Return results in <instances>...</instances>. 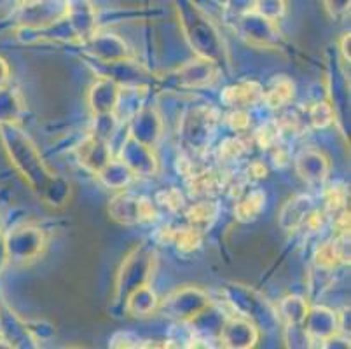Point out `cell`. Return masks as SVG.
I'll return each instance as SVG.
<instances>
[{"instance_id":"277c9868","label":"cell","mask_w":351,"mask_h":349,"mask_svg":"<svg viewBox=\"0 0 351 349\" xmlns=\"http://www.w3.org/2000/svg\"><path fill=\"white\" fill-rule=\"evenodd\" d=\"M108 213L114 220L126 226L142 222H152L158 217L154 204L149 197L133 196L130 192H123L119 196L114 197L108 204Z\"/></svg>"},{"instance_id":"44dd1931","label":"cell","mask_w":351,"mask_h":349,"mask_svg":"<svg viewBox=\"0 0 351 349\" xmlns=\"http://www.w3.org/2000/svg\"><path fill=\"white\" fill-rule=\"evenodd\" d=\"M159 203L168 206L170 210H178L182 206V194L175 189H170V191H165L159 194Z\"/></svg>"},{"instance_id":"2e32d148","label":"cell","mask_w":351,"mask_h":349,"mask_svg":"<svg viewBox=\"0 0 351 349\" xmlns=\"http://www.w3.org/2000/svg\"><path fill=\"white\" fill-rule=\"evenodd\" d=\"M282 313L287 322H289V325H301L302 322H306V316H308V306H306L301 297H289L282 302Z\"/></svg>"},{"instance_id":"4fadbf2b","label":"cell","mask_w":351,"mask_h":349,"mask_svg":"<svg viewBox=\"0 0 351 349\" xmlns=\"http://www.w3.org/2000/svg\"><path fill=\"white\" fill-rule=\"evenodd\" d=\"M293 98V82L290 79H287L285 75L276 77L273 81V84L269 86L267 91H264L263 100H266V104L273 108L285 107L290 100Z\"/></svg>"},{"instance_id":"30bf717a","label":"cell","mask_w":351,"mask_h":349,"mask_svg":"<svg viewBox=\"0 0 351 349\" xmlns=\"http://www.w3.org/2000/svg\"><path fill=\"white\" fill-rule=\"evenodd\" d=\"M298 171L306 182H324L328 173L327 159L320 152H304L298 159Z\"/></svg>"},{"instance_id":"9a60e30c","label":"cell","mask_w":351,"mask_h":349,"mask_svg":"<svg viewBox=\"0 0 351 349\" xmlns=\"http://www.w3.org/2000/svg\"><path fill=\"white\" fill-rule=\"evenodd\" d=\"M217 217V204L213 201H199L187 210V220L191 226L201 230Z\"/></svg>"},{"instance_id":"8992f818","label":"cell","mask_w":351,"mask_h":349,"mask_svg":"<svg viewBox=\"0 0 351 349\" xmlns=\"http://www.w3.org/2000/svg\"><path fill=\"white\" fill-rule=\"evenodd\" d=\"M79 161L91 171L100 173L110 161V150H108L105 140L97 134L84 140L82 145L79 147Z\"/></svg>"},{"instance_id":"d6986e66","label":"cell","mask_w":351,"mask_h":349,"mask_svg":"<svg viewBox=\"0 0 351 349\" xmlns=\"http://www.w3.org/2000/svg\"><path fill=\"white\" fill-rule=\"evenodd\" d=\"M278 136H280L278 123L266 124V126L261 128V130L257 131V134H255V139H257L258 145L263 147V149H271V147H274V143H276Z\"/></svg>"},{"instance_id":"5bb4252c","label":"cell","mask_w":351,"mask_h":349,"mask_svg":"<svg viewBox=\"0 0 351 349\" xmlns=\"http://www.w3.org/2000/svg\"><path fill=\"white\" fill-rule=\"evenodd\" d=\"M156 306H158V300H156L154 293L151 292L149 285L135 290L126 299V309L133 313V316H147L149 313L154 311Z\"/></svg>"},{"instance_id":"7a4b0ae2","label":"cell","mask_w":351,"mask_h":349,"mask_svg":"<svg viewBox=\"0 0 351 349\" xmlns=\"http://www.w3.org/2000/svg\"><path fill=\"white\" fill-rule=\"evenodd\" d=\"M178 2V16L180 23L186 32L187 40L191 46L199 53L208 62L217 63L220 53H224V44L220 43L219 32L215 30L206 14L193 4L191 0H177Z\"/></svg>"},{"instance_id":"52a82bcc","label":"cell","mask_w":351,"mask_h":349,"mask_svg":"<svg viewBox=\"0 0 351 349\" xmlns=\"http://www.w3.org/2000/svg\"><path fill=\"white\" fill-rule=\"evenodd\" d=\"M263 96L264 89L261 88V84H257V82H241V84L226 88L222 96H220V100L224 101L228 107L243 108L258 104L263 100Z\"/></svg>"},{"instance_id":"9c48e42d","label":"cell","mask_w":351,"mask_h":349,"mask_svg":"<svg viewBox=\"0 0 351 349\" xmlns=\"http://www.w3.org/2000/svg\"><path fill=\"white\" fill-rule=\"evenodd\" d=\"M91 107L98 115H107L119 101V88L112 81H100L91 91Z\"/></svg>"},{"instance_id":"ffe728a7","label":"cell","mask_w":351,"mask_h":349,"mask_svg":"<svg viewBox=\"0 0 351 349\" xmlns=\"http://www.w3.org/2000/svg\"><path fill=\"white\" fill-rule=\"evenodd\" d=\"M245 147L239 140H228L224 142V145L220 147V158L224 161H232V159H238L241 154H243Z\"/></svg>"},{"instance_id":"5b68a950","label":"cell","mask_w":351,"mask_h":349,"mask_svg":"<svg viewBox=\"0 0 351 349\" xmlns=\"http://www.w3.org/2000/svg\"><path fill=\"white\" fill-rule=\"evenodd\" d=\"M257 337V328L250 320L231 318L220 328V342L228 348H252Z\"/></svg>"},{"instance_id":"ba28073f","label":"cell","mask_w":351,"mask_h":349,"mask_svg":"<svg viewBox=\"0 0 351 349\" xmlns=\"http://www.w3.org/2000/svg\"><path fill=\"white\" fill-rule=\"evenodd\" d=\"M165 306H168V311L171 313V316L184 320L187 307H191L194 316H199L210 306V300H206V297L197 290H189V292H177L168 299Z\"/></svg>"},{"instance_id":"7c38bea8","label":"cell","mask_w":351,"mask_h":349,"mask_svg":"<svg viewBox=\"0 0 351 349\" xmlns=\"http://www.w3.org/2000/svg\"><path fill=\"white\" fill-rule=\"evenodd\" d=\"M264 201H266V194L263 191H252L248 192L247 196L241 201H238V204L234 206V215L236 219L241 220V222H250L255 220L261 211L264 210Z\"/></svg>"},{"instance_id":"603a6c76","label":"cell","mask_w":351,"mask_h":349,"mask_svg":"<svg viewBox=\"0 0 351 349\" xmlns=\"http://www.w3.org/2000/svg\"><path fill=\"white\" fill-rule=\"evenodd\" d=\"M325 5L332 16L339 18V16L346 14V11L350 9V0H325Z\"/></svg>"},{"instance_id":"8fae6325","label":"cell","mask_w":351,"mask_h":349,"mask_svg":"<svg viewBox=\"0 0 351 349\" xmlns=\"http://www.w3.org/2000/svg\"><path fill=\"white\" fill-rule=\"evenodd\" d=\"M311 200L306 196H298L290 200L285 206L282 208V215H280V220H290V226H287V229H298L299 226L304 224V220L308 219V215L311 213Z\"/></svg>"},{"instance_id":"3957f363","label":"cell","mask_w":351,"mask_h":349,"mask_svg":"<svg viewBox=\"0 0 351 349\" xmlns=\"http://www.w3.org/2000/svg\"><path fill=\"white\" fill-rule=\"evenodd\" d=\"M152 262H154V254L145 252L143 246H140V248L136 246L123 262V267L119 271V281H117V292L126 288L128 299L135 290L149 285L147 281H149V274H151Z\"/></svg>"},{"instance_id":"cb8c5ba5","label":"cell","mask_w":351,"mask_h":349,"mask_svg":"<svg viewBox=\"0 0 351 349\" xmlns=\"http://www.w3.org/2000/svg\"><path fill=\"white\" fill-rule=\"evenodd\" d=\"M248 173H252V177L255 178H264L266 177L267 169L263 163H254V165L250 166V169H248Z\"/></svg>"},{"instance_id":"e0dca14e","label":"cell","mask_w":351,"mask_h":349,"mask_svg":"<svg viewBox=\"0 0 351 349\" xmlns=\"http://www.w3.org/2000/svg\"><path fill=\"white\" fill-rule=\"evenodd\" d=\"M254 11L269 21H276L285 14V0H255Z\"/></svg>"},{"instance_id":"d4e9b609","label":"cell","mask_w":351,"mask_h":349,"mask_svg":"<svg viewBox=\"0 0 351 349\" xmlns=\"http://www.w3.org/2000/svg\"><path fill=\"white\" fill-rule=\"evenodd\" d=\"M8 75H9V69H8V65H5L4 60H2V58H0V84H2V82L8 81Z\"/></svg>"},{"instance_id":"ac0fdd59","label":"cell","mask_w":351,"mask_h":349,"mask_svg":"<svg viewBox=\"0 0 351 349\" xmlns=\"http://www.w3.org/2000/svg\"><path fill=\"white\" fill-rule=\"evenodd\" d=\"M309 121L315 128H327L334 121V112L328 104H317L309 108Z\"/></svg>"},{"instance_id":"6da1fadb","label":"cell","mask_w":351,"mask_h":349,"mask_svg":"<svg viewBox=\"0 0 351 349\" xmlns=\"http://www.w3.org/2000/svg\"><path fill=\"white\" fill-rule=\"evenodd\" d=\"M0 139L4 142L11 163L23 175L32 191L37 192L51 206H63L70 196V185L44 165L27 134L12 123L4 121L0 123Z\"/></svg>"},{"instance_id":"7402d4cb","label":"cell","mask_w":351,"mask_h":349,"mask_svg":"<svg viewBox=\"0 0 351 349\" xmlns=\"http://www.w3.org/2000/svg\"><path fill=\"white\" fill-rule=\"evenodd\" d=\"M228 123L232 130H245L248 126V115L241 108H236V112L228 115Z\"/></svg>"}]
</instances>
